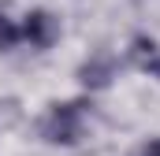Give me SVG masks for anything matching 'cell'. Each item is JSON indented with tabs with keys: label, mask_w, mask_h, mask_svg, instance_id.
<instances>
[{
	"label": "cell",
	"mask_w": 160,
	"mask_h": 156,
	"mask_svg": "<svg viewBox=\"0 0 160 156\" xmlns=\"http://www.w3.org/2000/svg\"><path fill=\"white\" fill-rule=\"evenodd\" d=\"M138 156H160V141H149V145H142V153Z\"/></svg>",
	"instance_id": "6"
},
{
	"label": "cell",
	"mask_w": 160,
	"mask_h": 156,
	"mask_svg": "<svg viewBox=\"0 0 160 156\" xmlns=\"http://www.w3.org/2000/svg\"><path fill=\"white\" fill-rule=\"evenodd\" d=\"M89 100H67V104H52V112L41 123V138L52 145H75L86 134V119H89Z\"/></svg>",
	"instance_id": "1"
},
{
	"label": "cell",
	"mask_w": 160,
	"mask_h": 156,
	"mask_svg": "<svg viewBox=\"0 0 160 156\" xmlns=\"http://www.w3.org/2000/svg\"><path fill=\"white\" fill-rule=\"evenodd\" d=\"M22 37L30 41L34 48H52L56 41H60V19L56 15H48V11H30L26 15V22H22Z\"/></svg>",
	"instance_id": "2"
},
{
	"label": "cell",
	"mask_w": 160,
	"mask_h": 156,
	"mask_svg": "<svg viewBox=\"0 0 160 156\" xmlns=\"http://www.w3.org/2000/svg\"><path fill=\"white\" fill-rule=\"evenodd\" d=\"M19 37H22V30H19V26H15V22H11V19L0 11V52L15 48V41H19Z\"/></svg>",
	"instance_id": "5"
},
{
	"label": "cell",
	"mask_w": 160,
	"mask_h": 156,
	"mask_svg": "<svg viewBox=\"0 0 160 156\" xmlns=\"http://www.w3.org/2000/svg\"><path fill=\"white\" fill-rule=\"evenodd\" d=\"M130 63L138 71H145V75H160V48H157V41L145 37V34H138V37L130 41Z\"/></svg>",
	"instance_id": "4"
},
{
	"label": "cell",
	"mask_w": 160,
	"mask_h": 156,
	"mask_svg": "<svg viewBox=\"0 0 160 156\" xmlns=\"http://www.w3.org/2000/svg\"><path fill=\"white\" fill-rule=\"evenodd\" d=\"M112 78H116V56L112 52H93L78 67V82L86 89H108Z\"/></svg>",
	"instance_id": "3"
}]
</instances>
